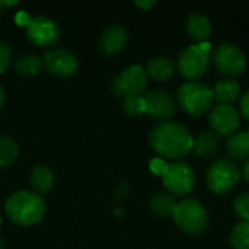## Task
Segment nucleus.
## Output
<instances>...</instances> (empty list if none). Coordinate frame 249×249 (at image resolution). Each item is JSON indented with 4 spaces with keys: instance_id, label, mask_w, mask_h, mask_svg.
<instances>
[{
    "instance_id": "f8f14e48",
    "label": "nucleus",
    "mask_w": 249,
    "mask_h": 249,
    "mask_svg": "<svg viewBox=\"0 0 249 249\" xmlns=\"http://www.w3.org/2000/svg\"><path fill=\"white\" fill-rule=\"evenodd\" d=\"M26 35L35 45H53L60 38V28L50 18L35 16L26 23Z\"/></svg>"
},
{
    "instance_id": "bb28decb",
    "label": "nucleus",
    "mask_w": 249,
    "mask_h": 249,
    "mask_svg": "<svg viewBox=\"0 0 249 249\" xmlns=\"http://www.w3.org/2000/svg\"><path fill=\"white\" fill-rule=\"evenodd\" d=\"M10 61H12V50L9 44L0 41V74L7 70V67L10 66Z\"/></svg>"
},
{
    "instance_id": "6e6552de",
    "label": "nucleus",
    "mask_w": 249,
    "mask_h": 249,
    "mask_svg": "<svg viewBox=\"0 0 249 249\" xmlns=\"http://www.w3.org/2000/svg\"><path fill=\"white\" fill-rule=\"evenodd\" d=\"M147 86L146 69L140 64H133L121 70L111 80V90L118 98H131L142 96L143 90Z\"/></svg>"
},
{
    "instance_id": "c756f323",
    "label": "nucleus",
    "mask_w": 249,
    "mask_h": 249,
    "mask_svg": "<svg viewBox=\"0 0 249 249\" xmlns=\"http://www.w3.org/2000/svg\"><path fill=\"white\" fill-rule=\"evenodd\" d=\"M134 4H136V6H139V7H142V9H144V10H149L150 7H153V6H155V1H153V0H146V1L136 0V1H134Z\"/></svg>"
},
{
    "instance_id": "7c9ffc66",
    "label": "nucleus",
    "mask_w": 249,
    "mask_h": 249,
    "mask_svg": "<svg viewBox=\"0 0 249 249\" xmlns=\"http://www.w3.org/2000/svg\"><path fill=\"white\" fill-rule=\"evenodd\" d=\"M241 175L245 178L247 182H249V160H247V162L244 163V166H242V169H241Z\"/></svg>"
},
{
    "instance_id": "f257e3e1",
    "label": "nucleus",
    "mask_w": 249,
    "mask_h": 249,
    "mask_svg": "<svg viewBox=\"0 0 249 249\" xmlns=\"http://www.w3.org/2000/svg\"><path fill=\"white\" fill-rule=\"evenodd\" d=\"M194 137L178 121H163L149 133V144L162 158L181 159L193 150Z\"/></svg>"
},
{
    "instance_id": "2f4dec72",
    "label": "nucleus",
    "mask_w": 249,
    "mask_h": 249,
    "mask_svg": "<svg viewBox=\"0 0 249 249\" xmlns=\"http://www.w3.org/2000/svg\"><path fill=\"white\" fill-rule=\"evenodd\" d=\"M4 99H6V95H4V89H3V86L0 85V108L4 105Z\"/></svg>"
},
{
    "instance_id": "423d86ee",
    "label": "nucleus",
    "mask_w": 249,
    "mask_h": 249,
    "mask_svg": "<svg viewBox=\"0 0 249 249\" xmlns=\"http://www.w3.org/2000/svg\"><path fill=\"white\" fill-rule=\"evenodd\" d=\"M241 169L238 163L228 158H220L210 163L206 172V184L214 194H228L241 179Z\"/></svg>"
},
{
    "instance_id": "0eeeda50",
    "label": "nucleus",
    "mask_w": 249,
    "mask_h": 249,
    "mask_svg": "<svg viewBox=\"0 0 249 249\" xmlns=\"http://www.w3.org/2000/svg\"><path fill=\"white\" fill-rule=\"evenodd\" d=\"M163 185L172 196L185 197L193 193L196 187V174L193 168L184 160H175L165 165L162 174Z\"/></svg>"
},
{
    "instance_id": "a211bd4d",
    "label": "nucleus",
    "mask_w": 249,
    "mask_h": 249,
    "mask_svg": "<svg viewBox=\"0 0 249 249\" xmlns=\"http://www.w3.org/2000/svg\"><path fill=\"white\" fill-rule=\"evenodd\" d=\"M226 150L232 160H249V130L231 134L226 140Z\"/></svg>"
},
{
    "instance_id": "f3484780",
    "label": "nucleus",
    "mask_w": 249,
    "mask_h": 249,
    "mask_svg": "<svg viewBox=\"0 0 249 249\" xmlns=\"http://www.w3.org/2000/svg\"><path fill=\"white\" fill-rule=\"evenodd\" d=\"M213 95H214V99L219 104H229V105H232L241 96V85L233 77L222 79L213 88Z\"/></svg>"
},
{
    "instance_id": "cd10ccee",
    "label": "nucleus",
    "mask_w": 249,
    "mask_h": 249,
    "mask_svg": "<svg viewBox=\"0 0 249 249\" xmlns=\"http://www.w3.org/2000/svg\"><path fill=\"white\" fill-rule=\"evenodd\" d=\"M165 165H166V160H163L162 158H155V159L150 160V165H149V166H150V171H152L153 174H156V175L160 177V174H162Z\"/></svg>"
},
{
    "instance_id": "6ab92c4d",
    "label": "nucleus",
    "mask_w": 249,
    "mask_h": 249,
    "mask_svg": "<svg viewBox=\"0 0 249 249\" xmlns=\"http://www.w3.org/2000/svg\"><path fill=\"white\" fill-rule=\"evenodd\" d=\"M219 146H220V142H219V137H217L216 133H213V131H203V133H200L198 136L194 137L193 152L197 156L209 158V156H213L214 153H217Z\"/></svg>"
},
{
    "instance_id": "7ed1b4c3",
    "label": "nucleus",
    "mask_w": 249,
    "mask_h": 249,
    "mask_svg": "<svg viewBox=\"0 0 249 249\" xmlns=\"http://www.w3.org/2000/svg\"><path fill=\"white\" fill-rule=\"evenodd\" d=\"M172 219L187 235H200L210 225V214L207 209L196 198H184L178 201L172 213Z\"/></svg>"
},
{
    "instance_id": "f03ea898",
    "label": "nucleus",
    "mask_w": 249,
    "mask_h": 249,
    "mask_svg": "<svg viewBox=\"0 0 249 249\" xmlns=\"http://www.w3.org/2000/svg\"><path fill=\"white\" fill-rule=\"evenodd\" d=\"M6 214L12 222L20 226H32L41 222L45 214V201L41 196L31 191H18L12 194L4 204Z\"/></svg>"
},
{
    "instance_id": "2eb2a0df",
    "label": "nucleus",
    "mask_w": 249,
    "mask_h": 249,
    "mask_svg": "<svg viewBox=\"0 0 249 249\" xmlns=\"http://www.w3.org/2000/svg\"><path fill=\"white\" fill-rule=\"evenodd\" d=\"M185 28L188 35L194 41H197V44L209 42V38L212 35V23L204 13L200 12L190 13L185 20Z\"/></svg>"
},
{
    "instance_id": "f704fd0d",
    "label": "nucleus",
    "mask_w": 249,
    "mask_h": 249,
    "mask_svg": "<svg viewBox=\"0 0 249 249\" xmlns=\"http://www.w3.org/2000/svg\"><path fill=\"white\" fill-rule=\"evenodd\" d=\"M0 226H1V214H0Z\"/></svg>"
},
{
    "instance_id": "e433bc0d",
    "label": "nucleus",
    "mask_w": 249,
    "mask_h": 249,
    "mask_svg": "<svg viewBox=\"0 0 249 249\" xmlns=\"http://www.w3.org/2000/svg\"><path fill=\"white\" fill-rule=\"evenodd\" d=\"M248 130H249V128H248Z\"/></svg>"
},
{
    "instance_id": "aec40b11",
    "label": "nucleus",
    "mask_w": 249,
    "mask_h": 249,
    "mask_svg": "<svg viewBox=\"0 0 249 249\" xmlns=\"http://www.w3.org/2000/svg\"><path fill=\"white\" fill-rule=\"evenodd\" d=\"M29 184L35 194H45L54 185V174L47 166H35L29 174Z\"/></svg>"
},
{
    "instance_id": "20e7f679",
    "label": "nucleus",
    "mask_w": 249,
    "mask_h": 249,
    "mask_svg": "<svg viewBox=\"0 0 249 249\" xmlns=\"http://www.w3.org/2000/svg\"><path fill=\"white\" fill-rule=\"evenodd\" d=\"M212 44L200 42L185 47L178 55V70L188 82H197L203 77L212 63Z\"/></svg>"
},
{
    "instance_id": "a878e982",
    "label": "nucleus",
    "mask_w": 249,
    "mask_h": 249,
    "mask_svg": "<svg viewBox=\"0 0 249 249\" xmlns=\"http://www.w3.org/2000/svg\"><path fill=\"white\" fill-rule=\"evenodd\" d=\"M233 210H235L238 217H241L245 222H249V191L248 193H242V194L235 197Z\"/></svg>"
},
{
    "instance_id": "c9c22d12",
    "label": "nucleus",
    "mask_w": 249,
    "mask_h": 249,
    "mask_svg": "<svg viewBox=\"0 0 249 249\" xmlns=\"http://www.w3.org/2000/svg\"><path fill=\"white\" fill-rule=\"evenodd\" d=\"M0 13H1V7H0Z\"/></svg>"
},
{
    "instance_id": "b1692460",
    "label": "nucleus",
    "mask_w": 249,
    "mask_h": 249,
    "mask_svg": "<svg viewBox=\"0 0 249 249\" xmlns=\"http://www.w3.org/2000/svg\"><path fill=\"white\" fill-rule=\"evenodd\" d=\"M231 245L235 249H249V222H239L233 226L231 236Z\"/></svg>"
},
{
    "instance_id": "4468645a",
    "label": "nucleus",
    "mask_w": 249,
    "mask_h": 249,
    "mask_svg": "<svg viewBox=\"0 0 249 249\" xmlns=\"http://www.w3.org/2000/svg\"><path fill=\"white\" fill-rule=\"evenodd\" d=\"M127 41H128L127 29L120 25H112L102 32L99 41V50L105 55H114L125 47Z\"/></svg>"
},
{
    "instance_id": "1a4fd4ad",
    "label": "nucleus",
    "mask_w": 249,
    "mask_h": 249,
    "mask_svg": "<svg viewBox=\"0 0 249 249\" xmlns=\"http://www.w3.org/2000/svg\"><path fill=\"white\" fill-rule=\"evenodd\" d=\"M216 69L226 76H239L247 70L245 53L232 42H222L212 54Z\"/></svg>"
},
{
    "instance_id": "9d476101",
    "label": "nucleus",
    "mask_w": 249,
    "mask_h": 249,
    "mask_svg": "<svg viewBox=\"0 0 249 249\" xmlns=\"http://www.w3.org/2000/svg\"><path fill=\"white\" fill-rule=\"evenodd\" d=\"M144 114L156 120H168L177 111V99L172 93L163 89H153L143 95Z\"/></svg>"
},
{
    "instance_id": "473e14b6",
    "label": "nucleus",
    "mask_w": 249,
    "mask_h": 249,
    "mask_svg": "<svg viewBox=\"0 0 249 249\" xmlns=\"http://www.w3.org/2000/svg\"><path fill=\"white\" fill-rule=\"evenodd\" d=\"M18 1H0V7L1 6H13V4H16Z\"/></svg>"
},
{
    "instance_id": "412c9836",
    "label": "nucleus",
    "mask_w": 249,
    "mask_h": 249,
    "mask_svg": "<svg viewBox=\"0 0 249 249\" xmlns=\"http://www.w3.org/2000/svg\"><path fill=\"white\" fill-rule=\"evenodd\" d=\"M177 201L171 193L158 191L150 197V209L158 216H172Z\"/></svg>"
},
{
    "instance_id": "72a5a7b5",
    "label": "nucleus",
    "mask_w": 249,
    "mask_h": 249,
    "mask_svg": "<svg viewBox=\"0 0 249 249\" xmlns=\"http://www.w3.org/2000/svg\"><path fill=\"white\" fill-rule=\"evenodd\" d=\"M0 249H4V244H3V241H1V238H0Z\"/></svg>"
},
{
    "instance_id": "39448f33",
    "label": "nucleus",
    "mask_w": 249,
    "mask_h": 249,
    "mask_svg": "<svg viewBox=\"0 0 249 249\" xmlns=\"http://www.w3.org/2000/svg\"><path fill=\"white\" fill-rule=\"evenodd\" d=\"M177 102L187 114L200 117L206 114L214 102L213 88L201 82H185L178 88Z\"/></svg>"
},
{
    "instance_id": "c85d7f7f",
    "label": "nucleus",
    "mask_w": 249,
    "mask_h": 249,
    "mask_svg": "<svg viewBox=\"0 0 249 249\" xmlns=\"http://www.w3.org/2000/svg\"><path fill=\"white\" fill-rule=\"evenodd\" d=\"M239 108H241V114L249 120V89L241 95V101H239Z\"/></svg>"
},
{
    "instance_id": "5701e85b",
    "label": "nucleus",
    "mask_w": 249,
    "mask_h": 249,
    "mask_svg": "<svg viewBox=\"0 0 249 249\" xmlns=\"http://www.w3.org/2000/svg\"><path fill=\"white\" fill-rule=\"evenodd\" d=\"M19 155V147L13 137L0 136V168L12 165Z\"/></svg>"
},
{
    "instance_id": "ddd939ff",
    "label": "nucleus",
    "mask_w": 249,
    "mask_h": 249,
    "mask_svg": "<svg viewBox=\"0 0 249 249\" xmlns=\"http://www.w3.org/2000/svg\"><path fill=\"white\" fill-rule=\"evenodd\" d=\"M42 61L47 70L58 77H69L79 69V60L67 50H51L44 54Z\"/></svg>"
},
{
    "instance_id": "4be33fe9",
    "label": "nucleus",
    "mask_w": 249,
    "mask_h": 249,
    "mask_svg": "<svg viewBox=\"0 0 249 249\" xmlns=\"http://www.w3.org/2000/svg\"><path fill=\"white\" fill-rule=\"evenodd\" d=\"M42 66H44L42 58H39L35 54H23L18 57L15 61V70L23 76H32V74L39 73Z\"/></svg>"
},
{
    "instance_id": "393cba45",
    "label": "nucleus",
    "mask_w": 249,
    "mask_h": 249,
    "mask_svg": "<svg viewBox=\"0 0 249 249\" xmlns=\"http://www.w3.org/2000/svg\"><path fill=\"white\" fill-rule=\"evenodd\" d=\"M123 109L125 114L131 115V117H139L144 114V101H143V95L142 96H131L124 99L123 104Z\"/></svg>"
},
{
    "instance_id": "dca6fc26",
    "label": "nucleus",
    "mask_w": 249,
    "mask_h": 249,
    "mask_svg": "<svg viewBox=\"0 0 249 249\" xmlns=\"http://www.w3.org/2000/svg\"><path fill=\"white\" fill-rule=\"evenodd\" d=\"M174 73H175V63L166 55H156L150 58L146 66V74L158 82H165L171 79Z\"/></svg>"
},
{
    "instance_id": "9b49d317",
    "label": "nucleus",
    "mask_w": 249,
    "mask_h": 249,
    "mask_svg": "<svg viewBox=\"0 0 249 249\" xmlns=\"http://www.w3.org/2000/svg\"><path fill=\"white\" fill-rule=\"evenodd\" d=\"M209 124L214 130V133L220 136H231L239 128L241 114L233 105L219 104L212 108L209 114Z\"/></svg>"
}]
</instances>
